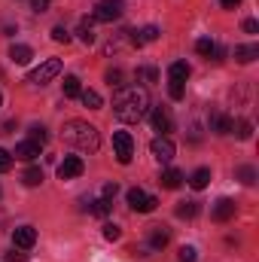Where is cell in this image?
Returning a JSON list of instances; mask_svg holds the SVG:
<instances>
[{
    "label": "cell",
    "instance_id": "obj_10",
    "mask_svg": "<svg viewBox=\"0 0 259 262\" xmlns=\"http://www.w3.org/2000/svg\"><path fill=\"white\" fill-rule=\"evenodd\" d=\"M149 152H153L159 162H171V159H174V152H177V146H174L168 137H156V140L149 143Z\"/></svg>",
    "mask_w": 259,
    "mask_h": 262
},
{
    "label": "cell",
    "instance_id": "obj_19",
    "mask_svg": "<svg viewBox=\"0 0 259 262\" xmlns=\"http://www.w3.org/2000/svg\"><path fill=\"white\" fill-rule=\"evenodd\" d=\"M189 79V64L186 61H174L168 67V82H186Z\"/></svg>",
    "mask_w": 259,
    "mask_h": 262
},
{
    "label": "cell",
    "instance_id": "obj_32",
    "mask_svg": "<svg viewBox=\"0 0 259 262\" xmlns=\"http://www.w3.org/2000/svg\"><path fill=\"white\" fill-rule=\"evenodd\" d=\"M238 137H241V140H250V137H253V122L241 119V122H238Z\"/></svg>",
    "mask_w": 259,
    "mask_h": 262
},
{
    "label": "cell",
    "instance_id": "obj_18",
    "mask_svg": "<svg viewBox=\"0 0 259 262\" xmlns=\"http://www.w3.org/2000/svg\"><path fill=\"white\" fill-rule=\"evenodd\" d=\"M159 183H162L165 189H180V183H183V174H180L177 168H168V171H162Z\"/></svg>",
    "mask_w": 259,
    "mask_h": 262
},
{
    "label": "cell",
    "instance_id": "obj_21",
    "mask_svg": "<svg viewBox=\"0 0 259 262\" xmlns=\"http://www.w3.org/2000/svg\"><path fill=\"white\" fill-rule=\"evenodd\" d=\"M207 183H210V168H198L192 177H189V186L192 189H204Z\"/></svg>",
    "mask_w": 259,
    "mask_h": 262
},
{
    "label": "cell",
    "instance_id": "obj_43",
    "mask_svg": "<svg viewBox=\"0 0 259 262\" xmlns=\"http://www.w3.org/2000/svg\"><path fill=\"white\" fill-rule=\"evenodd\" d=\"M0 104H3V95H0Z\"/></svg>",
    "mask_w": 259,
    "mask_h": 262
},
{
    "label": "cell",
    "instance_id": "obj_5",
    "mask_svg": "<svg viewBox=\"0 0 259 262\" xmlns=\"http://www.w3.org/2000/svg\"><path fill=\"white\" fill-rule=\"evenodd\" d=\"M113 149H116L119 165H128L131 159H134V140H131L128 131H116L113 134Z\"/></svg>",
    "mask_w": 259,
    "mask_h": 262
},
{
    "label": "cell",
    "instance_id": "obj_6",
    "mask_svg": "<svg viewBox=\"0 0 259 262\" xmlns=\"http://www.w3.org/2000/svg\"><path fill=\"white\" fill-rule=\"evenodd\" d=\"M128 204H131V210H137V213H153L159 198L146 195L143 189H128Z\"/></svg>",
    "mask_w": 259,
    "mask_h": 262
},
{
    "label": "cell",
    "instance_id": "obj_38",
    "mask_svg": "<svg viewBox=\"0 0 259 262\" xmlns=\"http://www.w3.org/2000/svg\"><path fill=\"white\" fill-rule=\"evenodd\" d=\"M116 192H119V186H116V183H107V186H104V195H101V198L113 201V198H116Z\"/></svg>",
    "mask_w": 259,
    "mask_h": 262
},
{
    "label": "cell",
    "instance_id": "obj_40",
    "mask_svg": "<svg viewBox=\"0 0 259 262\" xmlns=\"http://www.w3.org/2000/svg\"><path fill=\"white\" fill-rule=\"evenodd\" d=\"M241 28H244L247 34H256V31H259V25H256V21H253V18H247V21H244Z\"/></svg>",
    "mask_w": 259,
    "mask_h": 262
},
{
    "label": "cell",
    "instance_id": "obj_37",
    "mask_svg": "<svg viewBox=\"0 0 259 262\" xmlns=\"http://www.w3.org/2000/svg\"><path fill=\"white\" fill-rule=\"evenodd\" d=\"M180 262H195V247H180Z\"/></svg>",
    "mask_w": 259,
    "mask_h": 262
},
{
    "label": "cell",
    "instance_id": "obj_33",
    "mask_svg": "<svg viewBox=\"0 0 259 262\" xmlns=\"http://www.w3.org/2000/svg\"><path fill=\"white\" fill-rule=\"evenodd\" d=\"M31 140H34V143H40V146H43V143H46V140H49V134H46V128H43V125H34V128H31Z\"/></svg>",
    "mask_w": 259,
    "mask_h": 262
},
{
    "label": "cell",
    "instance_id": "obj_11",
    "mask_svg": "<svg viewBox=\"0 0 259 262\" xmlns=\"http://www.w3.org/2000/svg\"><path fill=\"white\" fill-rule=\"evenodd\" d=\"M207 122H210V131H213V134H232V131H235V119L226 116V113H220V110H213Z\"/></svg>",
    "mask_w": 259,
    "mask_h": 262
},
{
    "label": "cell",
    "instance_id": "obj_41",
    "mask_svg": "<svg viewBox=\"0 0 259 262\" xmlns=\"http://www.w3.org/2000/svg\"><path fill=\"white\" fill-rule=\"evenodd\" d=\"M6 262H25V253H15L12 250V253H6Z\"/></svg>",
    "mask_w": 259,
    "mask_h": 262
},
{
    "label": "cell",
    "instance_id": "obj_17",
    "mask_svg": "<svg viewBox=\"0 0 259 262\" xmlns=\"http://www.w3.org/2000/svg\"><path fill=\"white\" fill-rule=\"evenodd\" d=\"M9 58H12L15 64H28V61L34 58V49H31V46H25V43H15V46L9 49Z\"/></svg>",
    "mask_w": 259,
    "mask_h": 262
},
{
    "label": "cell",
    "instance_id": "obj_14",
    "mask_svg": "<svg viewBox=\"0 0 259 262\" xmlns=\"http://www.w3.org/2000/svg\"><path fill=\"white\" fill-rule=\"evenodd\" d=\"M235 216V201L232 198H220L217 204H213V220L217 223H226V220H232Z\"/></svg>",
    "mask_w": 259,
    "mask_h": 262
},
{
    "label": "cell",
    "instance_id": "obj_26",
    "mask_svg": "<svg viewBox=\"0 0 259 262\" xmlns=\"http://www.w3.org/2000/svg\"><path fill=\"white\" fill-rule=\"evenodd\" d=\"M21 183H25V186H40V183H43V171H40V168H28V171L21 174Z\"/></svg>",
    "mask_w": 259,
    "mask_h": 262
},
{
    "label": "cell",
    "instance_id": "obj_34",
    "mask_svg": "<svg viewBox=\"0 0 259 262\" xmlns=\"http://www.w3.org/2000/svg\"><path fill=\"white\" fill-rule=\"evenodd\" d=\"M52 40H55V43H70V34L64 31V25H55V28H52Z\"/></svg>",
    "mask_w": 259,
    "mask_h": 262
},
{
    "label": "cell",
    "instance_id": "obj_20",
    "mask_svg": "<svg viewBox=\"0 0 259 262\" xmlns=\"http://www.w3.org/2000/svg\"><path fill=\"white\" fill-rule=\"evenodd\" d=\"M79 101H82L89 110H101V107H104V98H101L95 89H85V92H79Z\"/></svg>",
    "mask_w": 259,
    "mask_h": 262
},
{
    "label": "cell",
    "instance_id": "obj_29",
    "mask_svg": "<svg viewBox=\"0 0 259 262\" xmlns=\"http://www.w3.org/2000/svg\"><path fill=\"white\" fill-rule=\"evenodd\" d=\"M238 180H241L244 186H253V183H256V171H253L250 165H244V168H238Z\"/></svg>",
    "mask_w": 259,
    "mask_h": 262
},
{
    "label": "cell",
    "instance_id": "obj_8",
    "mask_svg": "<svg viewBox=\"0 0 259 262\" xmlns=\"http://www.w3.org/2000/svg\"><path fill=\"white\" fill-rule=\"evenodd\" d=\"M85 171V162L79 156H64V162H58V177L61 180H76Z\"/></svg>",
    "mask_w": 259,
    "mask_h": 262
},
{
    "label": "cell",
    "instance_id": "obj_25",
    "mask_svg": "<svg viewBox=\"0 0 259 262\" xmlns=\"http://www.w3.org/2000/svg\"><path fill=\"white\" fill-rule=\"evenodd\" d=\"M64 98H79V92H82V85H79V76H64Z\"/></svg>",
    "mask_w": 259,
    "mask_h": 262
},
{
    "label": "cell",
    "instance_id": "obj_16",
    "mask_svg": "<svg viewBox=\"0 0 259 262\" xmlns=\"http://www.w3.org/2000/svg\"><path fill=\"white\" fill-rule=\"evenodd\" d=\"M259 58V46L256 43H244V46H235V61L238 64H250Z\"/></svg>",
    "mask_w": 259,
    "mask_h": 262
},
{
    "label": "cell",
    "instance_id": "obj_39",
    "mask_svg": "<svg viewBox=\"0 0 259 262\" xmlns=\"http://www.w3.org/2000/svg\"><path fill=\"white\" fill-rule=\"evenodd\" d=\"M31 9L34 12H46L49 9V0H31Z\"/></svg>",
    "mask_w": 259,
    "mask_h": 262
},
{
    "label": "cell",
    "instance_id": "obj_24",
    "mask_svg": "<svg viewBox=\"0 0 259 262\" xmlns=\"http://www.w3.org/2000/svg\"><path fill=\"white\" fill-rule=\"evenodd\" d=\"M195 52L204 55V58H210V55L217 52V43H213L210 37H201V40H195Z\"/></svg>",
    "mask_w": 259,
    "mask_h": 262
},
{
    "label": "cell",
    "instance_id": "obj_23",
    "mask_svg": "<svg viewBox=\"0 0 259 262\" xmlns=\"http://www.w3.org/2000/svg\"><path fill=\"white\" fill-rule=\"evenodd\" d=\"M110 207H113V204H110L107 198H98V201H92V204H85V210H89L92 216H107V213H110Z\"/></svg>",
    "mask_w": 259,
    "mask_h": 262
},
{
    "label": "cell",
    "instance_id": "obj_22",
    "mask_svg": "<svg viewBox=\"0 0 259 262\" xmlns=\"http://www.w3.org/2000/svg\"><path fill=\"white\" fill-rule=\"evenodd\" d=\"M198 210H201L198 201H180L177 204V216L180 220H192V216H198Z\"/></svg>",
    "mask_w": 259,
    "mask_h": 262
},
{
    "label": "cell",
    "instance_id": "obj_30",
    "mask_svg": "<svg viewBox=\"0 0 259 262\" xmlns=\"http://www.w3.org/2000/svg\"><path fill=\"white\" fill-rule=\"evenodd\" d=\"M107 85H110V89H122V70H119V67L107 70Z\"/></svg>",
    "mask_w": 259,
    "mask_h": 262
},
{
    "label": "cell",
    "instance_id": "obj_3",
    "mask_svg": "<svg viewBox=\"0 0 259 262\" xmlns=\"http://www.w3.org/2000/svg\"><path fill=\"white\" fill-rule=\"evenodd\" d=\"M125 9V0H101L92 12V21H116Z\"/></svg>",
    "mask_w": 259,
    "mask_h": 262
},
{
    "label": "cell",
    "instance_id": "obj_1",
    "mask_svg": "<svg viewBox=\"0 0 259 262\" xmlns=\"http://www.w3.org/2000/svg\"><path fill=\"white\" fill-rule=\"evenodd\" d=\"M149 110V92L143 85H122L113 95V113L119 122H140Z\"/></svg>",
    "mask_w": 259,
    "mask_h": 262
},
{
    "label": "cell",
    "instance_id": "obj_28",
    "mask_svg": "<svg viewBox=\"0 0 259 262\" xmlns=\"http://www.w3.org/2000/svg\"><path fill=\"white\" fill-rule=\"evenodd\" d=\"M134 76H137V82H156L159 79V70L156 67H137Z\"/></svg>",
    "mask_w": 259,
    "mask_h": 262
},
{
    "label": "cell",
    "instance_id": "obj_36",
    "mask_svg": "<svg viewBox=\"0 0 259 262\" xmlns=\"http://www.w3.org/2000/svg\"><path fill=\"white\" fill-rule=\"evenodd\" d=\"M12 168V152H6V149H0V174H6Z\"/></svg>",
    "mask_w": 259,
    "mask_h": 262
},
{
    "label": "cell",
    "instance_id": "obj_42",
    "mask_svg": "<svg viewBox=\"0 0 259 262\" xmlns=\"http://www.w3.org/2000/svg\"><path fill=\"white\" fill-rule=\"evenodd\" d=\"M238 3H241V0H223V6H226V9H235Z\"/></svg>",
    "mask_w": 259,
    "mask_h": 262
},
{
    "label": "cell",
    "instance_id": "obj_4",
    "mask_svg": "<svg viewBox=\"0 0 259 262\" xmlns=\"http://www.w3.org/2000/svg\"><path fill=\"white\" fill-rule=\"evenodd\" d=\"M58 73H61V61H58V58H49V61H43V64L28 76V82H34V85H46V82L55 79Z\"/></svg>",
    "mask_w": 259,
    "mask_h": 262
},
{
    "label": "cell",
    "instance_id": "obj_15",
    "mask_svg": "<svg viewBox=\"0 0 259 262\" xmlns=\"http://www.w3.org/2000/svg\"><path fill=\"white\" fill-rule=\"evenodd\" d=\"M131 37V43H134V46H143V43H153V40H159V28H156V25H146V28H143V31H128Z\"/></svg>",
    "mask_w": 259,
    "mask_h": 262
},
{
    "label": "cell",
    "instance_id": "obj_35",
    "mask_svg": "<svg viewBox=\"0 0 259 262\" xmlns=\"http://www.w3.org/2000/svg\"><path fill=\"white\" fill-rule=\"evenodd\" d=\"M183 92H186L183 82H168V95H171L174 101H183Z\"/></svg>",
    "mask_w": 259,
    "mask_h": 262
},
{
    "label": "cell",
    "instance_id": "obj_27",
    "mask_svg": "<svg viewBox=\"0 0 259 262\" xmlns=\"http://www.w3.org/2000/svg\"><path fill=\"white\" fill-rule=\"evenodd\" d=\"M79 40H82L85 46H92V43H95V28H92V21H89V18H82V25H79Z\"/></svg>",
    "mask_w": 259,
    "mask_h": 262
},
{
    "label": "cell",
    "instance_id": "obj_13",
    "mask_svg": "<svg viewBox=\"0 0 259 262\" xmlns=\"http://www.w3.org/2000/svg\"><path fill=\"white\" fill-rule=\"evenodd\" d=\"M168 241H171V232L165 226H153L149 229V250H165Z\"/></svg>",
    "mask_w": 259,
    "mask_h": 262
},
{
    "label": "cell",
    "instance_id": "obj_7",
    "mask_svg": "<svg viewBox=\"0 0 259 262\" xmlns=\"http://www.w3.org/2000/svg\"><path fill=\"white\" fill-rule=\"evenodd\" d=\"M153 128L159 131V137H168L174 131V116L168 107H153Z\"/></svg>",
    "mask_w": 259,
    "mask_h": 262
},
{
    "label": "cell",
    "instance_id": "obj_9",
    "mask_svg": "<svg viewBox=\"0 0 259 262\" xmlns=\"http://www.w3.org/2000/svg\"><path fill=\"white\" fill-rule=\"evenodd\" d=\"M12 244H15L18 250H31V247L37 244V229H34V226H18V229L12 232Z\"/></svg>",
    "mask_w": 259,
    "mask_h": 262
},
{
    "label": "cell",
    "instance_id": "obj_2",
    "mask_svg": "<svg viewBox=\"0 0 259 262\" xmlns=\"http://www.w3.org/2000/svg\"><path fill=\"white\" fill-rule=\"evenodd\" d=\"M61 137H64L67 146H73V149H79V152H98V146H101L98 128L89 125V122H82V119H70V122H64Z\"/></svg>",
    "mask_w": 259,
    "mask_h": 262
},
{
    "label": "cell",
    "instance_id": "obj_31",
    "mask_svg": "<svg viewBox=\"0 0 259 262\" xmlns=\"http://www.w3.org/2000/svg\"><path fill=\"white\" fill-rule=\"evenodd\" d=\"M104 238H107V241H119V238H122V229H119L116 223H107V226H104Z\"/></svg>",
    "mask_w": 259,
    "mask_h": 262
},
{
    "label": "cell",
    "instance_id": "obj_12",
    "mask_svg": "<svg viewBox=\"0 0 259 262\" xmlns=\"http://www.w3.org/2000/svg\"><path fill=\"white\" fill-rule=\"evenodd\" d=\"M15 159H21V162H34L37 156H40V143H34L31 137L28 140H21L18 146H15V152H12Z\"/></svg>",
    "mask_w": 259,
    "mask_h": 262
}]
</instances>
